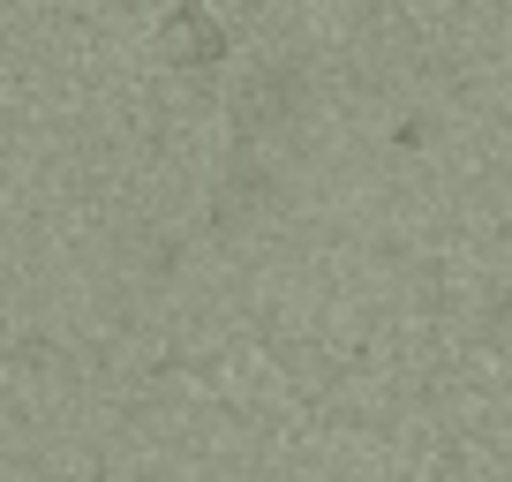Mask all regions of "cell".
<instances>
[{"instance_id":"obj_1","label":"cell","mask_w":512,"mask_h":482,"mask_svg":"<svg viewBox=\"0 0 512 482\" xmlns=\"http://www.w3.org/2000/svg\"><path fill=\"white\" fill-rule=\"evenodd\" d=\"M159 53L174 68H211V61H226V31L196 8V0H181L174 23H166V38H159Z\"/></svg>"}]
</instances>
